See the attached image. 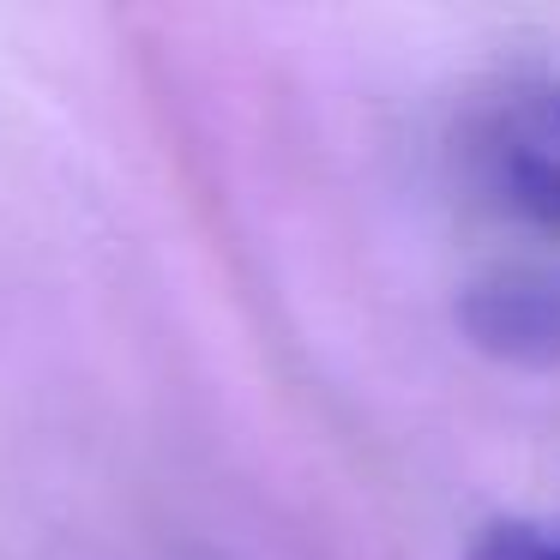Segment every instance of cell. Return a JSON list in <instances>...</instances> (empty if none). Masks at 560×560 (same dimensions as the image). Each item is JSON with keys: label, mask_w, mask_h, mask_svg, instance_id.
<instances>
[{"label": "cell", "mask_w": 560, "mask_h": 560, "mask_svg": "<svg viewBox=\"0 0 560 560\" xmlns=\"http://www.w3.org/2000/svg\"><path fill=\"white\" fill-rule=\"evenodd\" d=\"M488 182L518 218L560 230V85L524 97L488 133Z\"/></svg>", "instance_id": "1"}, {"label": "cell", "mask_w": 560, "mask_h": 560, "mask_svg": "<svg viewBox=\"0 0 560 560\" xmlns=\"http://www.w3.org/2000/svg\"><path fill=\"white\" fill-rule=\"evenodd\" d=\"M470 331L500 355L560 362V278H506L470 302Z\"/></svg>", "instance_id": "2"}, {"label": "cell", "mask_w": 560, "mask_h": 560, "mask_svg": "<svg viewBox=\"0 0 560 560\" xmlns=\"http://www.w3.org/2000/svg\"><path fill=\"white\" fill-rule=\"evenodd\" d=\"M464 560H560V530L555 524H524V518H506V524H488Z\"/></svg>", "instance_id": "3"}]
</instances>
